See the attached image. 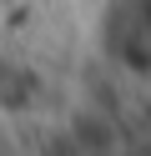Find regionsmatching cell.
Wrapping results in <instances>:
<instances>
[{"instance_id":"6da1fadb","label":"cell","mask_w":151,"mask_h":156,"mask_svg":"<svg viewBox=\"0 0 151 156\" xmlns=\"http://www.w3.org/2000/svg\"><path fill=\"white\" fill-rule=\"evenodd\" d=\"M10 5H15V0H10Z\"/></svg>"}]
</instances>
